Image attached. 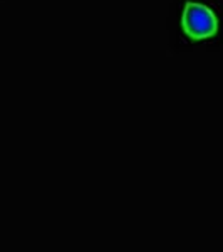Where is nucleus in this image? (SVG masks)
I'll list each match as a JSON object with an SVG mask.
<instances>
[{
  "label": "nucleus",
  "mask_w": 223,
  "mask_h": 252,
  "mask_svg": "<svg viewBox=\"0 0 223 252\" xmlns=\"http://www.w3.org/2000/svg\"><path fill=\"white\" fill-rule=\"evenodd\" d=\"M181 35L190 42L213 39L220 31V20L208 3L200 0H185L180 17Z\"/></svg>",
  "instance_id": "obj_1"
}]
</instances>
